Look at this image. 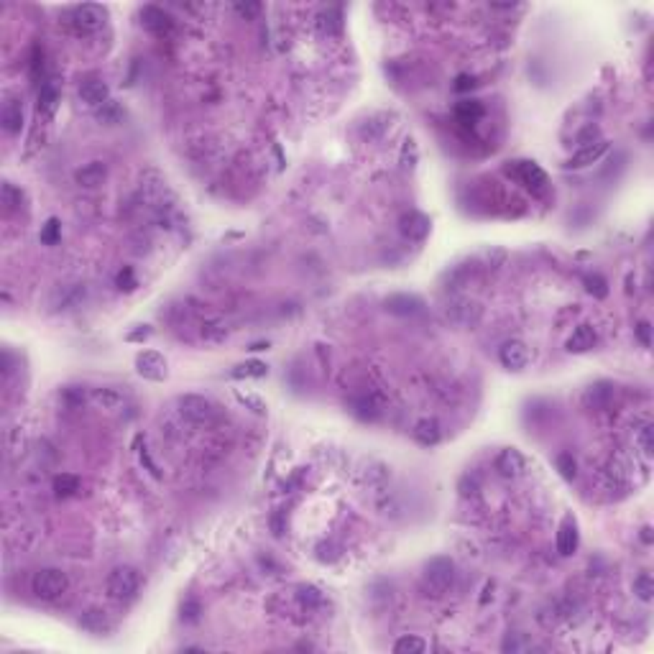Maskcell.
<instances>
[{
  "instance_id": "1",
  "label": "cell",
  "mask_w": 654,
  "mask_h": 654,
  "mask_svg": "<svg viewBox=\"0 0 654 654\" xmlns=\"http://www.w3.org/2000/svg\"><path fill=\"white\" fill-rule=\"evenodd\" d=\"M452 580H455V562L450 557H432L422 572V585H425L427 596L435 598L450 591Z\"/></svg>"
},
{
  "instance_id": "2",
  "label": "cell",
  "mask_w": 654,
  "mask_h": 654,
  "mask_svg": "<svg viewBox=\"0 0 654 654\" xmlns=\"http://www.w3.org/2000/svg\"><path fill=\"white\" fill-rule=\"evenodd\" d=\"M141 572L136 570V567L131 565H118L113 572L108 575V596L113 598V601H118V604H128V601H133L136 596H138L141 591Z\"/></svg>"
},
{
  "instance_id": "3",
  "label": "cell",
  "mask_w": 654,
  "mask_h": 654,
  "mask_svg": "<svg viewBox=\"0 0 654 654\" xmlns=\"http://www.w3.org/2000/svg\"><path fill=\"white\" fill-rule=\"evenodd\" d=\"M506 174L516 179L527 192H532L534 197H545L547 190H550V179L542 172V166L534 164V161H508Z\"/></svg>"
},
{
  "instance_id": "4",
  "label": "cell",
  "mask_w": 654,
  "mask_h": 654,
  "mask_svg": "<svg viewBox=\"0 0 654 654\" xmlns=\"http://www.w3.org/2000/svg\"><path fill=\"white\" fill-rule=\"evenodd\" d=\"M67 588H70V578L59 567H44L31 580L33 596L41 598V601H57V598H62L67 593Z\"/></svg>"
},
{
  "instance_id": "5",
  "label": "cell",
  "mask_w": 654,
  "mask_h": 654,
  "mask_svg": "<svg viewBox=\"0 0 654 654\" xmlns=\"http://www.w3.org/2000/svg\"><path fill=\"white\" fill-rule=\"evenodd\" d=\"M67 21L75 28V33L80 36H89V33H97L108 21V11L95 3H82V6H75L67 13Z\"/></svg>"
},
{
  "instance_id": "6",
  "label": "cell",
  "mask_w": 654,
  "mask_h": 654,
  "mask_svg": "<svg viewBox=\"0 0 654 654\" xmlns=\"http://www.w3.org/2000/svg\"><path fill=\"white\" fill-rule=\"evenodd\" d=\"M177 407H179V414L187 417L190 422H195V425H212V422L220 417V407H217L215 401L207 399V396H200V394L179 396Z\"/></svg>"
},
{
  "instance_id": "7",
  "label": "cell",
  "mask_w": 654,
  "mask_h": 654,
  "mask_svg": "<svg viewBox=\"0 0 654 654\" xmlns=\"http://www.w3.org/2000/svg\"><path fill=\"white\" fill-rule=\"evenodd\" d=\"M77 95H80V100H82L89 110H95V113L110 102V89L100 77H85L82 82H80V87H77Z\"/></svg>"
},
{
  "instance_id": "8",
  "label": "cell",
  "mask_w": 654,
  "mask_h": 654,
  "mask_svg": "<svg viewBox=\"0 0 654 654\" xmlns=\"http://www.w3.org/2000/svg\"><path fill=\"white\" fill-rule=\"evenodd\" d=\"M141 23H143V28H146L148 33H153V36H159V38L169 36V33L174 31V18L159 6L141 8Z\"/></svg>"
},
{
  "instance_id": "9",
  "label": "cell",
  "mask_w": 654,
  "mask_h": 654,
  "mask_svg": "<svg viewBox=\"0 0 654 654\" xmlns=\"http://www.w3.org/2000/svg\"><path fill=\"white\" fill-rule=\"evenodd\" d=\"M498 361H501L503 369L508 371H524L532 361V353H529L527 343L521 340H506L498 350Z\"/></svg>"
},
{
  "instance_id": "10",
  "label": "cell",
  "mask_w": 654,
  "mask_h": 654,
  "mask_svg": "<svg viewBox=\"0 0 654 654\" xmlns=\"http://www.w3.org/2000/svg\"><path fill=\"white\" fill-rule=\"evenodd\" d=\"M136 371L148 381H164L166 378V358L156 350H143L136 356Z\"/></svg>"
},
{
  "instance_id": "11",
  "label": "cell",
  "mask_w": 654,
  "mask_h": 654,
  "mask_svg": "<svg viewBox=\"0 0 654 654\" xmlns=\"http://www.w3.org/2000/svg\"><path fill=\"white\" fill-rule=\"evenodd\" d=\"M0 126L8 136L21 133V128H23V100L18 95L6 97L3 110H0Z\"/></svg>"
},
{
  "instance_id": "12",
  "label": "cell",
  "mask_w": 654,
  "mask_h": 654,
  "mask_svg": "<svg viewBox=\"0 0 654 654\" xmlns=\"http://www.w3.org/2000/svg\"><path fill=\"white\" fill-rule=\"evenodd\" d=\"M383 307H386V312L396 315V317H414V315L425 312V302L417 294H391L383 302Z\"/></svg>"
},
{
  "instance_id": "13",
  "label": "cell",
  "mask_w": 654,
  "mask_h": 654,
  "mask_svg": "<svg viewBox=\"0 0 654 654\" xmlns=\"http://www.w3.org/2000/svg\"><path fill=\"white\" fill-rule=\"evenodd\" d=\"M89 401L92 407L100 409V412H121L126 407V396L118 391L115 386H97L89 391Z\"/></svg>"
},
{
  "instance_id": "14",
  "label": "cell",
  "mask_w": 654,
  "mask_h": 654,
  "mask_svg": "<svg viewBox=\"0 0 654 654\" xmlns=\"http://www.w3.org/2000/svg\"><path fill=\"white\" fill-rule=\"evenodd\" d=\"M606 153H609V141L601 138V141H596V143H591V146H580V151L572 153L570 161H567L565 166L567 169H585V166L598 164Z\"/></svg>"
},
{
  "instance_id": "15",
  "label": "cell",
  "mask_w": 654,
  "mask_h": 654,
  "mask_svg": "<svg viewBox=\"0 0 654 654\" xmlns=\"http://www.w3.org/2000/svg\"><path fill=\"white\" fill-rule=\"evenodd\" d=\"M430 228H432V222H430L427 215H422V212H407V215H401V220H399L401 235L417 243L425 241L427 235H430Z\"/></svg>"
},
{
  "instance_id": "16",
  "label": "cell",
  "mask_w": 654,
  "mask_h": 654,
  "mask_svg": "<svg viewBox=\"0 0 654 654\" xmlns=\"http://www.w3.org/2000/svg\"><path fill=\"white\" fill-rule=\"evenodd\" d=\"M496 470L503 478H519L527 470V460H524V455L516 447H506V450H501L498 457H496Z\"/></svg>"
},
{
  "instance_id": "17",
  "label": "cell",
  "mask_w": 654,
  "mask_h": 654,
  "mask_svg": "<svg viewBox=\"0 0 654 654\" xmlns=\"http://www.w3.org/2000/svg\"><path fill=\"white\" fill-rule=\"evenodd\" d=\"M481 305L478 302H470V299H460V302H452L450 307H447V317L452 320V322L463 325V327H470V325H476L478 320H481Z\"/></svg>"
},
{
  "instance_id": "18",
  "label": "cell",
  "mask_w": 654,
  "mask_h": 654,
  "mask_svg": "<svg viewBox=\"0 0 654 654\" xmlns=\"http://www.w3.org/2000/svg\"><path fill=\"white\" fill-rule=\"evenodd\" d=\"M59 108V89L54 82H44L38 89V100H36V115L38 121H51L54 113Z\"/></svg>"
},
{
  "instance_id": "19",
  "label": "cell",
  "mask_w": 654,
  "mask_h": 654,
  "mask_svg": "<svg viewBox=\"0 0 654 654\" xmlns=\"http://www.w3.org/2000/svg\"><path fill=\"white\" fill-rule=\"evenodd\" d=\"M105 177H108V166L102 164V161H89V164L80 166L75 172V182L80 187H87V190L100 187L105 182Z\"/></svg>"
},
{
  "instance_id": "20",
  "label": "cell",
  "mask_w": 654,
  "mask_h": 654,
  "mask_svg": "<svg viewBox=\"0 0 654 654\" xmlns=\"http://www.w3.org/2000/svg\"><path fill=\"white\" fill-rule=\"evenodd\" d=\"M575 550H578V524L572 516H565L557 529V552L562 557H570Z\"/></svg>"
},
{
  "instance_id": "21",
  "label": "cell",
  "mask_w": 654,
  "mask_h": 654,
  "mask_svg": "<svg viewBox=\"0 0 654 654\" xmlns=\"http://www.w3.org/2000/svg\"><path fill=\"white\" fill-rule=\"evenodd\" d=\"M412 435L422 447H435L442 440V427H440L437 420H422L414 425Z\"/></svg>"
},
{
  "instance_id": "22",
  "label": "cell",
  "mask_w": 654,
  "mask_h": 654,
  "mask_svg": "<svg viewBox=\"0 0 654 654\" xmlns=\"http://www.w3.org/2000/svg\"><path fill=\"white\" fill-rule=\"evenodd\" d=\"M483 115H486V108H483V102L476 100V97H470V100H460L455 105V118L457 123H463V126H476L478 121H481Z\"/></svg>"
},
{
  "instance_id": "23",
  "label": "cell",
  "mask_w": 654,
  "mask_h": 654,
  "mask_svg": "<svg viewBox=\"0 0 654 654\" xmlns=\"http://www.w3.org/2000/svg\"><path fill=\"white\" fill-rule=\"evenodd\" d=\"M596 330H593L591 325H578L575 330H572L570 340H567V350L570 353H585V350H591L593 345H596Z\"/></svg>"
},
{
  "instance_id": "24",
  "label": "cell",
  "mask_w": 654,
  "mask_h": 654,
  "mask_svg": "<svg viewBox=\"0 0 654 654\" xmlns=\"http://www.w3.org/2000/svg\"><path fill=\"white\" fill-rule=\"evenodd\" d=\"M23 190L21 187H16L13 182H3V187H0V205H3V212L6 215H13V212H18L21 207H23Z\"/></svg>"
},
{
  "instance_id": "25",
  "label": "cell",
  "mask_w": 654,
  "mask_h": 654,
  "mask_svg": "<svg viewBox=\"0 0 654 654\" xmlns=\"http://www.w3.org/2000/svg\"><path fill=\"white\" fill-rule=\"evenodd\" d=\"M80 626H82L85 631H89V634H105V631L113 629L110 621L102 616L100 611H85L82 616H80Z\"/></svg>"
},
{
  "instance_id": "26",
  "label": "cell",
  "mask_w": 654,
  "mask_h": 654,
  "mask_svg": "<svg viewBox=\"0 0 654 654\" xmlns=\"http://www.w3.org/2000/svg\"><path fill=\"white\" fill-rule=\"evenodd\" d=\"M297 598L299 604H302V609L307 611H317L325 606V596L320 588H315V585H299L297 588Z\"/></svg>"
},
{
  "instance_id": "27",
  "label": "cell",
  "mask_w": 654,
  "mask_h": 654,
  "mask_svg": "<svg viewBox=\"0 0 654 654\" xmlns=\"http://www.w3.org/2000/svg\"><path fill=\"white\" fill-rule=\"evenodd\" d=\"M51 486H54V494H57L59 498H70V496H75L77 491H80L82 481L77 476H72V473H59Z\"/></svg>"
},
{
  "instance_id": "28",
  "label": "cell",
  "mask_w": 654,
  "mask_h": 654,
  "mask_svg": "<svg viewBox=\"0 0 654 654\" xmlns=\"http://www.w3.org/2000/svg\"><path fill=\"white\" fill-rule=\"evenodd\" d=\"M230 376L233 378H263V376H268V366L261 361H246L241 366H235Z\"/></svg>"
},
{
  "instance_id": "29",
  "label": "cell",
  "mask_w": 654,
  "mask_h": 654,
  "mask_svg": "<svg viewBox=\"0 0 654 654\" xmlns=\"http://www.w3.org/2000/svg\"><path fill=\"white\" fill-rule=\"evenodd\" d=\"M611 394H614V386H611V383H596V386L588 388L585 401H588L591 407H596V409H606V407H609Z\"/></svg>"
},
{
  "instance_id": "30",
  "label": "cell",
  "mask_w": 654,
  "mask_h": 654,
  "mask_svg": "<svg viewBox=\"0 0 654 654\" xmlns=\"http://www.w3.org/2000/svg\"><path fill=\"white\" fill-rule=\"evenodd\" d=\"M386 121H388L386 115H374V118H369V121L361 126V136L369 141L381 138V133L386 131Z\"/></svg>"
},
{
  "instance_id": "31",
  "label": "cell",
  "mask_w": 654,
  "mask_h": 654,
  "mask_svg": "<svg viewBox=\"0 0 654 654\" xmlns=\"http://www.w3.org/2000/svg\"><path fill=\"white\" fill-rule=\"evenodd\" d=\"M427 649L425 639H420V636H401L399 642L394 644V652L396 654H422Z\"/></svg>"
},
{
  "instance_id": "32",
  "label": "cell",
  "mask_w": 654,
  "mask_h": 654,
  "mask_svg": "<svg viewBox=\"0 0 654 654\" xmlns=\"http://www.w3.org/2000/svg\"><path fill=\"white\" fill-rule=\"evenodd\" d=\"M634 442H636V447H639V452H642L644 457H652V452H654V430H652V425H644L639 432H636V437H634Z\"/></svg>"
},
{
  "instance_id": "33",
  "label": "cell",
  "mask_w": 654,
  "mask_h": 654,
  "mask_svg": "<svg viewBox=\"0 0 654 654\" xmlns=\"http://www.w3.org/2000/svg\"><path fill=\"white\" fill-rule=\"evenodd\" d=\"M59 241H62V222L57 217H49L46 225L41 228V243L44 246H57Z\"/></svg>"
},
{
  "instance_id": "34",
  "label": "cell",
  "mask_w": 654,
  "mask_h": 654,
  "mask_svg": "<svg viewBox=\"0 0 654 654\" xmlns=\"http://www.w3.org/2000/svg\"><path fill=\"white\" fill-rule=\"evenodd\" d=\"M555 465H557L560 476L567 478V481H572L575 473H578V463H575V457H572L570 452H560L557 460H555Z\"/></svg>"
},
{
  "instance_id": "35",
  "label": "cell",
  "mask_w": 654,
  "mask_h": 654,
  "mask_svg": "<svg viewBox=\"0 0 654 654\" xmlns=\"http://www.w3.org/2000/svg\"><path fill=\"white\" fill-rule=\"evenodd\" d=\"M97 121H102V123H108V126H115V123H121L123 121V110H121V105L115 100H110L108 105L102 110H97Z\"/></svg>"
},
{
  "instance_id": "36",
  "label": "cell",
  "mask_w": 654,
  "mask_h": 654,
  "mask_svg": "<svg viewBox=\"0 0 654 654\" xmlns=\"http://www.w3.org/2000/svg\"><path fill=\"white\" fill-rule=\"evenodd\" d=\"M585 286H588V292H591L593 297H606V294H609V284H606V279L601 273H588V276H585Z\"/></svg>"
},
{
  "instance_id": "37",
  "label": "cell",
  "mask_w": 654,
  "mask_h": 654,
  "mask_svg": "<svg viewBox=\"0 0 654 654\" xmlns=\"http://www.w3.org/2000/svg\"><path fill=\"white\" fill-rule=\"evenodd\" d=\"M634 593L642 601H652V596H654V583H652V578H649L647 572L644 575H639V578L634 580Z\"/></svg>"
},
{
  "instance_id": "38",
  "label": "cell",
  "mask_w": 654,
  "mask_h": 654,
  "mask_svg": "<svg viewBox=\"0 0 654 654\" xmlns=\"http://www.w3.org/2000/svg\"><path fill=\"white\" fill-rule=\"evenodd\" d=\"M31 80L36 85H41L38 80H41V75H44V51L38 49V46H33V51H31Z\"/></svg>"
},
{
  "instance_id": "39",
  "label": "cell",
  "mask_w": 654,
  "mask_h": 654,
  "mask_svg": "<svg viewBox=\"0 0 654 654\" xmlns=\"http://www.w3.org/2000/svg\"><path fill=\"white\" fill-rule=\"evenodd\" d=\"M235 396H238V401H241V404H246V407L251 409L254 414H266V404H263V401H261L256 394H243V391H238Z\"/></svg>"
},
{
  "instance_id": "40",
  "label": "cell",
  "mask_w": 654,
  "mask_h": 654,
  "mask_svg": "<svg viewBox=\"0 0 654 654\" xmlns=\"http://www.w3.org/2000/svg\"><path fill=\"white\" fill-rule=\"evenodd\" d=\"M414 164H417V143L409 138L404 141V148H401V166L404 169H414Z\"/></svg>"
},
{
  "instance_id": "41",
  "label": "cell",
  "mask_w": 654,
  "mask_h": 654,
  "mask_svg": "<svg viewBox=\"0 0 654 654\" xmlns=\"http://www.w3.org/2000/svg\"><path fill=\"white\" fill-rule=\"evenodd\" d=\"M235 11H238V16H243V18H256L261 13V3H238Z\"/></svg>"
},
{
  "instance_id": "42",
  "label": "cell",
  "mask_w": 654,
  "mask_h": 654,
  "mask_svg": "<svg viewBox=\"0 0 654 654\" xmlns=\"http://www.w3.org/2000/svg\"><path fill=\"white\" fill-rule=\"evenodd\" d=\"M596 141H601V133H598L596 126H588L583 131V133L578 136V143L580 146H591V143H596Z\"/></svg>"
},
{
  "instance_id": "43",
  "label": "cell",
  "mask_w": 654,
  "mask_h": 654,
  "mask_svg": "<svg viewBox=\"0 0 654 654\" xmlns=\"http://www.w3.org/2000/svg\"><path fill=\"white\" fill-rule=\"evenodd\" d=\"M118 286L126 289V292H133L136 289V279H133V271H131V268H123V271L118 273Z\"/></svg>"
},
{
  "instance_id": "44",
  "label": "cell",
  "mask_w": 654,
  "mask_h": 654,
  "mask_svg": "<svg viewBox=\"0 0 654 654\" xmlns=\"http://www.w3.org/2000/svg\"><path fill=\"white\" fill-rule=\"evenodd\" d=\"M476 85H478V82H476V77H470V75H460V77H457V80H455V85H452V87H455L457 92H468V89H473V87H476Z\"/></svg>"
},
{
  "instance_id": "45",
  "label": "cell",
  "mask_w": 654,
  "mask_h": 654,
  "mask_svg": "<svg viewBox=\"0 0 654 654\" xmlns=\"http://www.w3.org/2000/svg\"><path fill=\"white\" fill-rule=\"evenodd\" d=\"M197 614H200L197 601H187V604L182 606V618H187V621H197Z\"/></svg>"
},
{
  "instance_id": "46",
  "label": "cell",
  "mask_w": 654,
  "mask_h": 654,
  "mask_svg": "<svg viewBox=\"0 0 654 654\" xmlns=\"http://www.w3.org/2000/svg\"><path fill=\"white\" fill-rule=\"evenodd\" d=\"M649 330H652V327H649V322H639V325H636V335H639V340H642L644 348H649V345H652Z\"/></svg>"
},
{
  "instance_id": "47",
  "label": "cell",
  "mask_w": 654,
  "mask_h": 654,
  "mask_svg": "<svg viewBox=\"0 0 654 654\" xmlns=\"http://www.w3.org/2000/svg\"><path fill=\"white\" fill-rule=\"evenodd\" d=\"M148 335H151V330H148V327H146V330L131 332V335H128V340H146Z\"/></svg>"
}]
</instances>
